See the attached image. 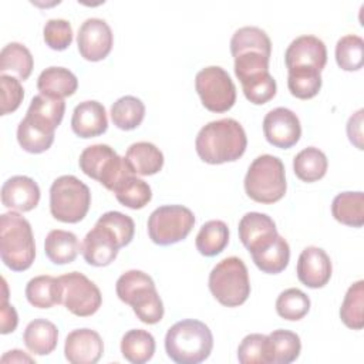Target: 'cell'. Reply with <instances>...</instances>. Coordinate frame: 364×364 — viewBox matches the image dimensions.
I'll use <instances>...</instances> for the list:
<instances>
[{
  "label": "cell",
  "mask_w": 364,
  "mask_h": 364,
  "mask_svg": "<svg viewBox=\"0 0 364 364\" xmlns=\"http://www.w3.org/2000/svg\"><path fill=\"white\" fill-rule=\"evenodd\" d=\"M237 232L240 242L249 253L264 249L279 235L274 220L269 215L260 212L245 213L239 222Z\"/></svg>",
  "instance_id": "cell-16"
},
{
  "label": "cell",
  "mask_w": 364,
  "mask_h": 364,
  "mask_svg": "<svg viewBox=\"0 0 364 364\" xmlns=\"http://www.w3.org/2000/svg\"><path fill=\"white\" fill-rule=\"evenodd\" d=\"M213 348L209 327L193 318L175 323L165 336V351L178 364H198L205 361Z\"/></svg>",
  "instance_id": "cell-2"
},
{
  "label": "cell",
  "mask_w": 364,
  "mask_h": 364,
  "mask_svg": "<svg viewBox=\"0 0 364 364\" xmlns=\"http://www.w3.org/2000/svg\"><path fill=\"white\" fill-rule=\"evenodd\" d=\"M121 353L122 357L129 363L144 364L149 361L155 353V338L146 330H129L122 336Z\"/></svg>",
  "instance_id": "cell-30"
},
{
  "label": "cell",
  "mask_w": 364,
  "mask_h": 364,
  "mask_svg": "<svg viewBox=\"0 0 364 364\" xmlns=\"http://www.w3.org/2000/svg\"><path fill=\"white\" fill-rule=\"evenodd\" d=\"M229 243V228L223 220H208L196 235V249L202 256L212 257L225 250Z\"/></svg>",
  "instance_id": "cell-33"
},
{
  "label": "cell",
  "mask_w": 364,
  "mask_h": 364,
  "mask_svg": "<svg viewBox=\"0 0 364 364\" xmlns=\"http://www.w3.org/2000/svg\"><path fill=\"white\" fill-rule=\"evenodd\" d=\"M247 136L233 118H222L202 127L195 139L198 156L210 165L237 161L246 151Z\"/></svg>",
  "instance_id": "cell-1"
},
{
  "label": "cell",
  "mask_w": 364,
  "mask_h": 364,
  "mask_svg": "<svg viewBox=\"0 0 364 364\" xmlns=\"http://www.w3.org/2000/svg\"><path fill=\"white\" fill-rule=\"evenodd\" d=\"M297 277L310 289L324 287L331 277V260L330 256L317 246H309L301 250L297 260Z\"/></svg>",
  "instance_id": "cell-17"
},
{
  "label": "cell",
  "mask_w": 364,
  "mask_h": 364,
  "mask_svg": "<svg viewBox=\"0 0 364 364\" xmlns=\"http://www.w3.org/2000/svg\"><path fill=\"white\" fill-rule=\"evenodd\" d=\"M145 117L144 102L134 95L118 98L111 107V119L122 131H131L141 125Z\"/></svg>",
  "instance_id": "cell-36"
},
{
  "label": "cell",
  "mask_w": 364,
  "mask_h": 364,
  "mask_svg": "<svg viewBox=\"0 0 364 364\" xmlns=\"http://www.w3.org/2000/svg\"><path fill=\"white\" fill-rule=\"evenodd\" d=\"M112 192L115 193L117 200L129 209H142L152 198L151 186L134 173L122 178Z\"/></svg>",
  "instance_id": "cell-34"
},
{
  "label": "cell",
  "mask_w": 364,
  "mask_h": 364,
  "mask_svg": "<svg viewBox=\"0 0 364 364\" xmlns=\"http://www.w3.org/2000/svg\"><path fill=\"white\" fill-rule=\"evenodd\" d=\"M0 87H1V115H7L10 112H14L23 98H24V90L18 78H14L11 75L1 74L0 75Z\"/></svg>",
  "instance_id": "cell-46"
},
{
  "label": "cell",
  "mask_w": 364,
  "mask_h": 364,
  "mask_svg": "<svg viewBox=\"0 0 364 364\" xmlns=\"http://www.w3.org/2000/svg\"><path fill=\"white\" fill-rule=\"evenodd\" d=\"M17 141L26 152L41 154L53 145L54 132H48L23 118L17 127Z\"/></svg>",
  "instance_id": "cell-42"
},
{
  "label": "cell",
  "mask_w": 364,
  "mask_h": 364,
  "mask_svg": "<svg viewBox=\"0 0 364 364\" xmlns=\"http://www.w3.org/2000/svg\"><path fill=\"white\" fill-rule=\"evenodd\" d=\"M65 112L64 100L50 98L43 94L34 95L27 108L26 117L34 125L48 131L55 132L57 127L61 124Z\"/></svg>",
  "instance_id": "cell-21"
},
{
  "label": "cell",
  "mask_w": 364,
  "mask_h": 364,
  "mask_svg": "<svg viewBox=\"0 0 364 364\" xmlns=\"http://www.w3.org/2000/svg\"><path fill=\"white\" fill-rule=\"evenodd\" d=\"M3 289H4V294L1 300V330L0 331L1 334H9L16 330L18 317H17L16 309L7 303V286L4 280H3Z\"/></svg>",
  "instance_id": "cell-47"
},
{
  "label": "cell",
  "mask_w": 364,
  "mask_h": 364,
  "mask_svg": "<svg viewBox=\"0 0 364 364\" xmlns=\"http://www.w3.org/2000/svg\"><path fill=\"white\" fill-rule=\"evenodd\" d=\"M134 175L149 176L158 173L164 166V154L154 144L141 141L129 145L124 156Z\"/></svg>",
  "instance_id": "cell-22"
},
{
  "label": "cell",
  "mask_w": 364,
  "mask_h": 364,
  "mask_svg": "<svg viewBox=\"0 0 364 364\" xmlns=\"http://www.w3.org/2000/svg\"><path fill=\"white\" fill-rule=\"evenodd\" d=\"M108 128V118L101 102L90 100L80 102L71 117V129L80 138H94L102 135Z\"/></svg>",
  "instance_id": "cell-20"
},
{
  "label": "cell",
  "mask_w": 364,
  "mask_h": 364,
  "mask_svg": "<svg viewBox=\"0 0 364 364\" xmlns=\"http://www.w3.org/2000/svg\"><path fill=\"white\" fill-rule=\"evenodd\" d=\"M46 44L55 51H63L73 43V28L64 18H50L43 28Z\"/></svg>",
  "instance_id": "cell-45"
},
{
  "label": "cell",
  "mask_w": 364,
  "mask_h": 364,
  "mask_svg": "<svg viewBox=\"0 0 364 364\" xmlns=\"http://www.w3.org/2000/svg\"><path fill=\"white\" fill-rule=\"evenodd\" d=\"M256 51L270 58L272 54V41L266 31H263L259 27L255 26H246L240 27L235 31V34L230 38V53L233 57Z\"/></svg>",
  "instance_id": "cell-32"
},
{
  "label": "cell",
  "mask_w": 364,
  "mask_h": 364,
  "mask_svg": "<svg viewBox=\"0 0 364 364\" xmlns=\"http://www.w3.org/2000/svg\"><path fill=\"white\" fill-rule=\"evenodd\" d=\"M252 260L257 266L259 270L267 274H277L282 273L290 260V247L286 239L280 235L262 250L253 252Z\"/></svg>",
  "instance_id": "cell-29"
},
{
  "label": "cell",
  "mask_w": 364,
  "mask_h": 364,
  "mask_svg": "<svg viewBox=\"0 0 364 364\" xmlns=\"http://www.w3.org/2000/svg\"><path fill=\"white\" fill-rule=\"evenodd\" d=\"M23 341L33 354L47 355L57 347V326L46 318H34L27 324L23 334Z\"/></svg>",
  "instance_id": "cell-25"
},
{
  "label": "cell",
  "mask_w": 364,
  "mask_h": 364,
  "mask_svg": "<svg viewBox=\"0 0 364 364\" xmlns=\"http://www.w3.org/2000/svg\"><path fill=\"white\" fill-rule=\"evenodd\" d=\"M336 61L344 71H358L364 64V40L355 34L338 38L336 44Z\"/></svg>",
  "instance_id": "cell-39"
},
{
  "label": "cell",
  "mask_w": 364,
  "mask_h": 364,
  "mask_svg": "<svg viewBox=\"0 0 364 364\" xmlns=\"http://www.w3.org/2000/svg\"><path fill=\"white\" fill-rule=\"evenodd\" d=\"M119 249L121 246L115 235L100 223L94 225V228L85 235L81 245L84 260L95 267L111 264L115 260Z\"/></svg>",
  "instance_id": "cell-15"
},
{
  "label": "cell",
  "mask_w": 364,
  "mask_h": 364,
  "mask_svg": "<svg viewBox=\"0 0 364 364\" xmlns=\"http://www.w3.org/2000/svg\"><path fill=\"white\" fill-rule=\"evenodd\" d=\"M287 189L284 165L274 155H260L250 164L245 176V191L250 199L259 203L280 200Z\"/></svg>",
  "instance_id": "cell-5"
},
{
  "label": "cell",
  "mask_w": 364,
  "mask_h": 364,
  "mask_svg": "<svg viewBox=\"0 0 364 364\" xmlns=\"http://www.w3.org/2000/svg\"><path fill=\"white\" fill-rule=\"evenodd\" d=\"M328 168L326 154L316 148L307 146L301 149L293 159V169L296 176L303 182H316L321 179Z\"/></svg>",
  "instance_id": "cell-31"
},
{
  "label": "cell",
  "mask_w": 364,
  "mask_h": 364,
  "mask_svg": "<svg viewBox=\"0 0 364 364\" xmlns=\"http://www.w3.org/2000/svg\"><path fill=\"white\" fill-rule=\"evenodd\" d=\"M34 60L30 50L21 43H9L1 48L0 53V73H14L18 80L24 81L31 75Z\"/></svg>",
  "instance_id": "cell-35"
},
{
  "label": "cell",
  "mask_w": 364,
  "mask_h": 364,
  "mask_svg": "<svg viewBox=\"0 0 364 364\" xmlns=\"http://www.w3.org/2000/svg\"><path fill=\"white\" fill-rule=\"evenodd\" d=\"M102 353V338L91 328L73 330L65 338L64 355L71 364H95Z\"/></svg>",
  "instance_id": "cell-18"
},
{
  "label": "cell",
  "mask_w": 364,
  "mask_h": 364,
  "mask_svg": "<svg viewBox=\"0 0 364 364\" xmlns=\"http://www.w3.org/2000/svg\"><path fill=\"white\" fill-rule=\"evenodd\" d=\"M208 283L212 296L226 307H237L250 296L247 267L236 256L220 260L209 273Z\"/></svg>",
  "instance_id": "cell-6"
},
{
  "label": "cell",
  "mask_w": 364,
  "mask_h": 364,
  "mask_svg": "<svg viewBox=\"0 0 364 364\" xmlns=\"http://www.w3.org/2000/svg\"><path fill=\"white\" fill-rule=\"evenodd\" d=\"M287 71V87L293 97L310 100L318 94L323 82L320 71L313 68H291Z\"/></svg>",
  "instance_id": "cell-40"
},
{
  "label": "cell",
  "mask_w": 364,
  "mask_h": 364,
  "mask_svg": "<svg viewBox=\"0 0 364 364\" xmlns=\"http://www.w3.org/2000/svg\"><path fill=\"white\" fill-rule=\"evenodd\" d=\"M195 88L210 112H226L236 102V87L228 71L219 65L202 68L195 77Z\"/></svg>",
  "instance_id": "cell-10"
},
{
  "label": "cell",
  "mask_w": 364,
  "mask_h": 364,
  "mask_svg": "<svg viewBox=\"0 0 364 364\" xmlns=\"http://www.w3.org/2000/svg\"><path fill=\"white\" fill-rule=\"evenodd\" d=\"M269 57L249 51L235 57V74L243 87H247L259 80L267 77L269 73Z\"/></svg>",
  "instance_id": "cell-37"
},
{
  "label": "cell",
  "mask_w": 364,
  "mask_h": 364,
  "mask_svg": "<svg viewBox=\"0 0 364 364\" xmlns=\"http://www.w3.org/2000/svg\"><path fill=\"white\" fill-rule=\"evenodd\" d=\"M40 202V188L26 175H14L1 186V203L18 212H28Z\"/></svg>",
  "instance_id": "cell-19"
},
{
  "label": "cell",
  "mask_w": 364,
  "mask_h": 364,
  "mask_svg": "<svg viewBox=\"0 0 364 364\" xmlns=\"http://www.w3.org/2000/svg\"><path fill=\"white\" fill-rule=\"evenodd\" d=\"M91 206L90 188L74 175L58 176L50 186V212L64 223H78Z\"/></svg>",
  "instance_id": "cell-7"
},
{
  "label": "cell",
  "mask_w": 364,
  "mask_h": 364,
  "mask_svg": "<svg viewBox=\"0 0 364 364\" xmlns=\"http://www.w3.org/2000/svg\"><path fill=\"white\" fill-rule=\"evenodd\" d=\"M267 336L260 333L247 334L237 347V360L242 364H267Z\"/></svg>",
  "instance_id": "cell-44"
},
{
  "label": "cell",
  "mask_w": 364,
  "mask_h": 364,
  "mask_svg": "<svg viewBox=\"0 0 364 364\" xmlns=\"http://www.w3.org/2000/svg\"><path fill=\"white\" fill-rule=\"evenodd\" d=\"M0 256L13 272L31 267L36 257V243L30 222L17 212L0 216Z\"/></svg>",
  "instance_id": "cell-3"
},
{
  "label": "cell",
  "mask_w": 364,
  "mask_h": 364,
  "mask_svg": "<svg viewBox=\"0 0 364 364\" xmlns=\"http://www.w3.org/2000/svg\"><path fill=\"white\" fill-rule=\"evenodd\" d=\"M195 225L193 212L182 205L156 208L148 219L149 239L159 246H169L183 240Z\"/></svg>",
  "instance_id": "cell-9"
},
{
  "label": "cell",
  "mask_w": 364,
  "mask_h": 364,
  "mask_svg": "<svg viewBox=\"0 0 364 364\" xmlns=\"http://www.w3.org/2000/svg\"><path fill=\"white\" fill-rule=\"evenodd\" d=\"M28 303L37 309H50L61 303V284L58 277L48 274L36 276L26 286Z\"/></svg>",
  "instance_id": "cell-28"
},
{
  "label": "cell",
  "mask_w": 364,
  "mask_h": 364,
  "mask_svg": "<svg viewBox=\"0 0 364 364\" xmlns=\"http://www.w3.org/2000/svg\"><path fill=\"white\" fill-rule=\"evenodd\" d=\"M341 321L353 330L364 327V282L358 280L351 284L340 307Z\"/></svg>",
  "instance_id": "cell-38"
},
{
  "label": "cell",
  "mask_w": 364,
  "mask_h": 364,
  "mask_svg": "<svg viewBox=\"0 0 364 364\" xmlns=\"http://www.w3.org/2000/svg\"><path fill=\"white\" fill-rule=\"evenodd\" d=\"M333 218L351 228H361L364 225V193L357 192H341L331 203Z\"/></svg>",
  "instance_id": "cell-27"
},
{
  "label": "cell",
  "mask_w": 364,
  "mask_h": 364,
  "mask_svg": "<svg viewBox=\"0 0 364 364\" xmlns=\"http://www.w3.org/2000/svg\"><path fill=\"white\" fill-rule=\"evenodd\" d=\"M81 250L78 237L68 230H50L44 240L46 256L54 264H67L75 260Z\"/></svg>",
  "instance_id": "cell-26"
},
{
  "label": "cell",
  "mask_w": 364,
  "mask_h": 364,
  "mask_svg": "<svg viewBox=\"0 0 364 364\" xmlns=\"http://www.w3.org/2000/svg\"><path fill=\"white\" fill-rule=\"evenodd\" d=\"M310 310V299L300 289L290 287L283 290L276 300L277 314L289 321L301 320Z\"/></svg>",
  "instance_id": "cell-41"
},
{
  "label": "cell",
  "mask_w": 364,
  "mask_h": 364,
  "mask_svg": "<svg viewBox=\"0 0 364 364\" xmlns=\"http://www.w3.org/2000/svg\"><path fill=\"white\" fill-rule=\"evenodd\" d=\"M97 223L108 228L118 239L121 247L129 245L131 240L134 239L135 223H134L132 218H129L128 215H124L117 210H109V212H105L104 215H101L98 218Z\"/></svg>",
  "instance_id": "cell-43"
},
{
  "label": "cell",
  "mask_w": 364,
  "mask_h": 364,
  "mask_svg": "<svg viewBox=\"0 0 364 364\" xmlns=\"http://www.w3.org/2000/svg\"><path fill=\"white\" fill-rule=\"evenodd\" d=\"M37 88L46 97L64 100L77 91L78 80L68 68L48 67L38 75Z\"/></svg>",
  "instance_id": "cell-23"
},
{
  "label": "cell",
  "mask_w": 364,
  "mask_h": 364,
  "mask_svg": "<svg viewBox=\"0 0 364 364\" xmlns=\"http://www.w3.org/2000/svg\"><path fill=\"white\" fill-rule=\"evenodd\" d=\"M78 165L87 176L98 181L109 191H114L122 178L132 173L125 159L107 144L87 146L80 155Z\"/></svg>",
  "instance_id": "cell-8"
},
{
  "label": "cell",
  "mask_w": 364,
  "mask_h": 364,
  "mask_svg": "<svg viewBox=\"0 0 364 364\" xmlns=\"http://www.w3.org/2000/svg\"><path fill=\"white\" fill-rule=\"evenodd\" d=\"M266 350L267 364H290L300 355V337L290 330H273L267 336Z\"/></svg>",
  "instance_id": "cell-24"
},
{
  "label": "cell",
  "mask_w": 364,
  "mask_h": 364,
  "mask_svg": "<svg viewBox=\"0 0 364 364\" xmlns=\"http://www.w3.org/2000/svg\"><path fill=\"white\" fill-rule=\"evenodd\" d=\"M114 36L108 23L102 18H87L78 28L77 46L82 58L88 61L104 60L112 48Z\"/></svg>",
  "instance_id": "cell-13"
},
{
  "label": "cell",
  "mask_w": 364,
  "mask_h": 364,
  "mask_svg": "<svg viewBox=\"0 0 364 364\" xmlns=\"http://www.w3.org/2000/svg\"><path fill=\"white\" fill-rule=\"evenodd\" d=\"M117 296L129 304L135 316L145 324H156L164 317V303L151 276L142 270L122 273L115 284Z\"/></svg>",
  "instance_id": "cell-4"
},
{
  "label": "cell",
  "mask_w": 364,
  "mask_h": 364,
  "mask_svg": "<svg viewBox=\"0 0 364 364\" xmlns=\"http://www.w3.org/2000/svg\"><path fill=\"white\" fill-rule=\"evenodd\" d=\"M363 109H358L348 118L347 122L348 139L358 149H363Z\"/></svg>",
  "instance_id": "cell-48"
},
{
  "label": "cell",
  "mask_w": 364,
  "mask_h": 364,
  "mask_svg": "<svg viewBox=\"0 0 364 364\" xmlns=\"http://www.w3.org/2000/svg\"><path fill=\"white\" fill-rule=\"evenodd\" d=\"M263 134L270 145L289 149L294 146L301 136L299 117L284 107L270 109L263 118Z\"/></svg>",
  "instance_id": "cell-12"
},
{
  "label": "cell",
  "mask_w": 364,
  "mask_h": 364,
  "mask_svg": "<svg viewBox=\"0 0 364 364\" xmlns=\"http://www.w3.org/2000/svg\"><path fill=\"white\" fill-rule=\"evenodd\" d=\"M327 63L326 44L316 36H300L294 38L286 53L284 64L287 70L291 68H313L321 73Z\"/></svg>",
  "instance_id": "cell-14"
},
{
  "label": "cell",
  "mask_w": 364,
  "mask_h": 364,
  "mask_svg": "<svg viewBox=\"0 0 364 364\" xmlns=\"http://www.w3.org/2000/svg\"><path fill=\"white\" fill-rule=\"evenodd\" d=\"M61 284V303L78 317H88L98 311L102 303L100 289L85 274L71 272L58 277Z\"/></svg>",
  "instance_id": "cell-11"
},
{
  "label": "cell",
  "mask_w": 364,
  "mask_h": 364,
  "mask_svg": "<svg viewBox=\"0 0 364 364\" xmlns=\"http://www.w3.org/2000/svg\"><path fill=\"white\" fill-rule=\"evenodd\" d=\"M24 361L33 363L34 360H33L30 355L24 354V351H21V350H11V351H7V353L1 357V363H24Z\"/></svg>",
  "instance_id": "cell-49"
}]
</instances>
